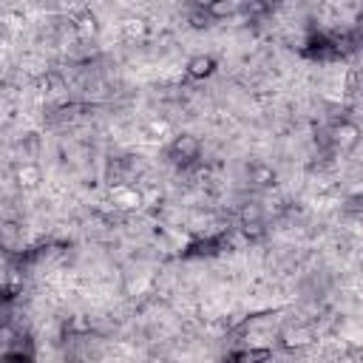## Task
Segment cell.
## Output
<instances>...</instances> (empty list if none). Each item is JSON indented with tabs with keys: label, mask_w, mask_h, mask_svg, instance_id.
<instances>
[{
	"label": "cell",
	"mask_w": 363,
	"mask_h": 363,
	"mask_svg": "<svg viewBox=\"0 0 363 363\" xmlns=\"http://www.w3.org/2000/svg\"><path fill=\"white\" fill-rule=\"evenodd\" d=\"M304 54L312 60H335V57H340V43L329 40V37H312Z\"/></svg>",
	"instance_id": "6da1fadb"
},
{
	"label": "cell",
	"mask_w": 363,
	"mask_h": 363,
	"mask_svg": "<svg viewBox=\"0 0 363 363\" xmlns=\"http://www.w3.org/2000/svg\"><path fill=\"white\" fill-rule=\"evenodd\" d=\"M174 159L176 162H190V159H196V154H199V145H196V139H190V137H182L176 145H174Z\"/></svg>",
	"instance_id": "7a4b0ae2"
},
{
	"label": "cell",
	"mask_w": 363,
	"mask_h": 363,
	"mask_svg": "<svg viewBox=\"0 0 363 363\" xmlns=\"http://www.w3.org/2000/svg\"><path fill=\"white\" fill-rule=\"evenodd\" d=\"M270 358L267 349H247V352H233L224 363H264Z\"/></svg>",
	"instance_id": "3957f363"
},
{
	"label": "cell",
	"mask_w": 363,
	"mask_h": 363,
	"mask_svg": "<svg viewBox=\"0 0 363 363\" xmlns=\"http://www.w3.org/2000/svg\"><path fill=\"white\" fill-rule=\"evenodd\" d=\"M224 244V239H207V242H199V244H194L190 247V255H213V253H219L216 247H222Z\"/></svg>",
	"instance_id": "277c9868"
},
{
	"label": "cell",
	"mask_w": 363,
	"mask_h": 363,
	"mask_svg": "<svg viewBox=\"0 0 363 363\" xmlns=\"http://www.w3.org/2000/svg\"><path fill=\"white\" fill-rule=\"evenodd\" d=\"M0 363H32V355L29 352H6V355H0Z\"/></svg>",
	"instance_id": "5b68a950"
},
{
	"label": "cell",
	"mask_w": 363,
	"mask_h": 363,
	"mask_svg": "<svg viewBox=\"0 0 363 363\" xmlns=\"http://www.w3.org/2000/svg\"><path fill=\"white\" fill-rule=\"evenodd\" d=\"M190 71H194L196 77H202V74H210L213 71V60H194V66H190Z\"/></svg>",
	"instance_id": "8992f818"
}]
</instances>
